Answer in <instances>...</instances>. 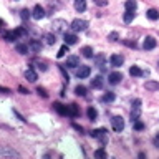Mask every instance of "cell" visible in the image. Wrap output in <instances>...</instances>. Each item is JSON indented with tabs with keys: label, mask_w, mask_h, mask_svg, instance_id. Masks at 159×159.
<instances>
[{
	"label": "cell",
	"mask_w": 159,
	"mask_h": 159,
	"mask_svg": "<svg viewBox=\"0 0 159 159\" xmlns=\"http://www.w3.org/2000/svg\"><path fill=\"white\" fill-rule=\"evenodd\" d=\"M89 134H91V138L98 139V141H99V144H101V146H104V144L108 143V131H106V129H104V128L94 129V131H91Z\"/></svg>",
	"instance_id": "6da1fadb"
},
{
	"label": "cell",
	"mask_w": 159,
	"mask_h": 159,
	"mask_svg": "<svg viewBox=\"0 0 159 159\" xmlns=\"http://www.w3.org/2000/svg\"><path fill=\"white\" fill-rule=\"evenodd\" d=\"M66 27H68V23H66V20H63V18H57V20H53V23H52V28H53L55 33H65L66 32Z\"/></svg>",
	"instance_id": "7a4b0ae2"
},
{
	"label": "cell",
	"mask_w": 159,
	"mask_h": 159,
	"mask_svg": "<svg viewBox=\"0 0 159 159\" xmlns=\"http://www.w3.org/2000/svg\"><path fill=\"white\" fill-rule=\"evenodd\" d=\"M70 28H71L73 32H84V30L88 28V22H86V20H81V18H76V20H73V22H71Z\"/></svg>",
	"instance_id": "3957f363"
},
{
	"label": "cell",
	"mask_w": 159,
	"mask_h": 159,
	"mask_svg": "<svg viewBox=\"0 0 159 159\" xmlns=\"http://www.w3.org/2000/svg\"><path fill=\"white\" fill-rule=\"evenodd\" d=\"M111 126H113V129H114L116 133L123 131V129H124V119H123L121 116H113V119H111Z\"/></svg>",
	"instance_id": "277c9868"
},
{
	"label": "cell",
	"mask_w": 159,
	"mask_h": 159,
	"mask_svg": "<svg viewBox=\"0 0 159 159\" xmlns=\"http://www.w3.org/2000/svg\"><path fill=\"white\" fill-rule=\"evenodd\" d=\"M0 156H10V157H18L20 154L15 151V149H12V148H8V146H0Z\"/></svg>",
	"instance_id": "5b68a950"
},
{
	"label": "cell",
	"mask_w": 159,
	"mask_h": 159,
	"mask_svg": "<svg viewBox=\"0 0 159 159\" xmlns=\"http://www.w3.org/2000/svg\"><path fill=\"white\" fill-rule=\"evenodd\" d=\"M109 61H111V66L119 68L124 63V57H123V55H113V57L109 58Z\"/></svg>",
	"instance_id": "8992f818"
},
{
	"label": "cell",
	"mask_w": 159,
	"mask_h": 159,
	"mask_svg": "<svg viewBox=\"0 0 159 159\" xmlns=\"http://www.w3.org/2000/svg\"><path fill=\"white\" fill-rule=\"evenodd\" d=\"M121 80H123V75L119 71H113V73H109V76H108V81L111 84H118Z\"/></svg>",
	"instance_id": "52a82bcc"
},
{
	"label": "cell",
	"mask_w": 159,
	"mask_h": 159,
	"mask_svg": "<svg viewBox=\"0 0 159 159\" xmlns=\"http://www.w3.org/2000/svg\"><path fill=\"white\" fill-rule=\"evenodd\" d=\"M32 17H33L35 20L43 18V17H45V10H43V7H40V5H35L33 12H32Z\"/></svg>",
	"instance_id": "ba28073f"
},
{
	"label": "cell",
	"mask_w": 159,
	"mask_h": 159,
	"mask_svg": "<svg viewBox=\"0 0 159 159\" xmlns=\"http://www.w3.org/2000/svg\"><path fill=\"white\" fill-rule=\"evenodd\" d=\"M89 73H91V68H89V66H80L76 70V76L78 78H88Z\"/></svg>",
	"instance_id": "9c48e42d"
},
{
	"label": "cell",
	"mask_w": 159,
	"mask_h": 159,
	"mask_svg": "<svg viewBox=\"0 0 159 159\" xmlns=\"http://www.w3.org/2000/svg\"><path fill=\"white\" fill-rule=\"evenodd\" d=\"M129 75H131V76H148L149 71H148V70H146V71H143V70H139L138 66H131Z\"/></svg>",
	"instance_id": "30bf717a"
},
{
	"label": "cell",
	"mask_w": 159,
	"mask_h": 159,
	"mask_svg": "<svg viewBox=\"0 0 159 159\" xmlns=\"http://www.w3.org/2000/svg\"><path fill=\"white\" fill-rule=\"evenodd\" d=\"M25 78H27L30 83H35V81H37V71H35L33 68H27V71H25Z\"/></svg>",
	"instance_id": "8fae6325"
},
{
	"label": "cell",
	"mask_w": 159,
	"mask_h": 159,
	"mask_svg": "<svg viewBox=\"0 0 159 159\" xmlns=\"http://www.w3.org/2000/svg\"><path fill=\"white\" fill-rule=\"evenodd\" d=\"M143 47H144V50H152V48H156V40H154L152 37H146V40H144V43H143Z\"/></svg>",
	"instance_id": "7c38bea8"
},
{
	"label": "cell",
	"mask_w": 159,
	"mask_h": 159,
	"mask_svg": "<svg viewBox=\"0 0 159 159\" xmlns=\"http://www.w3.org/2000/svg\"><path fill=\"white\" fill-rule=\"evenodd\" d=\"M66 66H70V68L80 66V58L78 57H68L66 58Z\"/></svg>",
	"instance_id": "4fadbf2b"
},
{
	"label": "cell",
	"mask_w": 159,
	"mask_h": 159,
	"mask_svg": "<svg viewBox=\"0 0 159 159\" xmlns=\"http://www.w3.org/2000/svg\"><path fill=\"white\" fill-rule=\"evenodd\" d=\"M53 108L57 109V111L61 114V116H68V106H63L61 103H55V104H53Z\"/></svg>",
	"instance_id": "5bb4252c"
},
{
	"label": "cell",
	"mask_w": 159,
	"mask_h": 159,
	"mask_svg": "<svg viewBox=\"0 0 159 159\" xmlns=\"http://www.w3.org/2000/svg\"><path fill=\"white\" fill-rule=\"evenodd\" d=\"M78 42V37L75 33H65V43L66 45H75Z\"/></svg>",
	"instance_id": "9a60e30c"
},
{
	"label": "cell",
	"mask_w": 159,
	"mask_h": 159,
	"mask_svg": "<svg viewBox=\"0 0 159 159\" xmlns=\"http://www.w3.org/2000/svg\"><path fill=\"white\" fill-rule=\"evenodd\" d=\"M146 17L149 20H152V22H156V20H159V12L156 8H149L148 12H146Z\"/></svg>",
	"instance_id": "2e32d148"
},
{
	"label": "cell",
	"mask_w": 159,
	"mask_h": 159,
	"mask_svg": "<svg viewBox=\"0 0 159 159\" xmlns=\"http://www.w3.org/2000/svg\"><path fill=\"white\" fill-rule=\"evenodd\" d=\"M103 84H104L103 76H96V78H93V80H91V86H93V88H96V89L103 88Z\"/></svg>",
	"instance_id": "e0dca14e"
},
{
	"label": "cell",
	"mask_w": 159,
	"mask_h": 159,
	"mask_svg": "<svg viewBox=\"0 0 159 159\" xmlns=\"http://www.w3.org/2000/svg\"><path fill=\"white\" fill-rule=\"evenodd\" d=\"M75 8H76V12H84L86 10V0H75Z\"/></svg>",
	"instance_id": "ac0fdd59"
},
{
	"label": "cell",
	"mask_w": 159,
	"mask_h": 159,
	"mask_svg": "<svg viewBox=\"0 0 159 159\" xmlns=\"http://www.w3.org/2000/svg\"><path fill=\"white\" fill-rule=\"evenodd\" d=\"M80 114V109H78V106L76 104H70L68 106V116H71V118H76Z\"/></svg>",
	"instance_id": "d6986e66"
},
{
	"label": "cell",
	"mask_w": 159,
	"mask_h": 159,
	"mask_svg": "<svg viewBox=\"0 0 159 159\" xmlns=\"http://www.w3.org/2000/svg\"><path fill=\"white\" fill-rule=\"evenodd\" d=\"M139 114H141V106H133V111H131V121H136V119H139Z\"/></svg>",
	"instance_id": "ffe728a7"
},
{
	"label": "cell",
	"mask_w": 159,
	"mask_h": 159,
	"mask_svg": "<svg viewBox=\"0 0 159 159\" xmlns=\"http://www.w3.org/2000/svg\"><path fill=\"white\" fill-rule=\"evenodd\" d=\"M3 38L7 40V42H13V40L18 38V35H17V32H5L3 33Z\"/></svg>",
	"instance_id": "44dd1931"
},
{
	"label": "cell",
	"mask_w": 159,
	"mask_h": 159,
	"mask_svg": "<svg viewBox=\"0 0 159 159\" xmlns=\"http://www.w3.org/2000/svg\"><path fill=\"white\" fill-rule=\"evenodd\" d=\"M146 89H148V91H157V89H159V83H156V81H146Z\"/></svg>",
	"instance_id": "7402d4cb"
},
{
	"label": "cell",
	"mask_w": 159,
	"mask_h": 159,
	"mask_svg": "<svg viewBox=\"0 0 159 159\" xmlns=\"http://www.w3.org/2000/svg\"><path fill=\"white\" fill-rule=\"evenodd\" d=\"M133 18H134V12H131V10H126V12H124V17H123L124 23H131Z\"/></svg>",
	"instance_id": "603a6c76"
},
{
	"label": "cell",
	"mask_w": 159,
	"mask_h": 159,
	"mask_svg": "<svg viewBox=\"0 0 159 159\" xmlns=\"http://www.w3.org/2000/svg\"><path fill=\"white\" fill-rule=\"evenodd\" d=\"M15 48H17V52L18 53H22V55H27V52H28V45H25V43H17V47H15Z\"/></svg>",
	"instance_id": "cb8c5ba5"
},
{
	"label": "cell",
	"mask_w": 159,
	"mask_h": 159,
	"mask_svg": "<svg viewBox=\"0 0 159 159\" xmlns=\"http://www.w3.org/2000/svg\"><path fill=\"white\" fill-rule=\"evenodd\" d=\"M28 47L32 48L33 52H40V50H42V43H40V42H37V40H32Z\"/></svg>",
	"instance_id": "d4e9b609"
},
{
	"label": "cell",
	"mask_w": 159,
	"mask_h": 159,
	"mask_svg": "<svg viewBox=\"0 0 159 159\" xmlns=\"http://www.w3.org/2000/svg\"><path fill=\"white\" fill-rule=\"evenodd\" d=\"M124 7H126V10H131V12H134V10H136V7H138V3L134 2V0H128V2L124 3Z\"/></svg>",
	"instance_id": "484cf974"
},
{
	"label": "cell",
	"mask_w": 159,
	"mask_h": 159,
	"mask_svg": "<svg viewBox=\"0 0 159 159\" xmlns=\"http://www.w3.org/2000/svg\"><path fill=\"white\" fill-rule=\"evenodd\" d=\"M81 53H83L84 58H91V57H93V48H91V47H84V48L81 50Z\"/></svg>",
	"instance_id": "4316f807"
},
{
	"label": "cell",
	"mask_w": 159,
	"mask_h": 159,
	"mask_svg": "<svg viewBox=\"0 0 159 159\" xmlns=\"http://www.w3.org/2000/svg\"><path fill=\"white\" fill-rule=\"evenodd\" d=\"M45 42H47V45H55L57 38H55L53 33H47V35H45Z\"/></svg>",
	"instance_id": "83f0119b"
},
{
	"label": "cell",
	"mask_w": 159,
	"mask_h": 159,
	"mask_svg": "<svg viewBox=\"0 0 159 159\" xmlns=\"http://www.w3.org/2000/svg\"><path fill=\"white\" fill-rule=\"evenodd\" d=\"M86 114H88V118H89V119H93V121H94V119L98 118V111H96V109H94V108H88Z\"/></svg>",
	"instance_id": "f1b7e54d"
},
{
	"label": "cell",
	"mask_w": 159,
	"mask_h": 159,
	"mask_svg": "<svg viewBox=\"0 0 159 159\" xmlns=\"http://www.w3.org/2000/svg\"><path fill=\"white\" fill-rule=\"evenodd\" d=\"M75 93H76L78 96H84V94H86V88H84L83 84H78V86L75 88Z\"/></svg>",
	"instance_id": "f546056e"
},
{
	"label": "cell",
	"mask_w": 159,
	"mask_h": 159,
	"mask_svg": "<svg viewBox=\"0 0 159 159\" xmlns=\"http://www.w3.org/2000/svg\"><path fill=\"white\" fill-rule=\"evenodd\" d=\"M66 53H68V45H66V43H65V45H63V47H61V48H60V50H58V53H57V57H58V58H63V57H65V55H66Z\"/></svg>",
	"instance_id": "4dcf8cb0"
},
{
	"label": "cell",
	"mask_w": 159,
	"mask_h": 159,
	"mask_svg": "<svg viewBox=\"0 0 159 159\" xmlns=\"http://www.w3.org/2000/svg\"><path fill=\"white\" fill-rule=\"evenodd\" d=\"M106 156H108V154H106V151H104L103 148L94 151V157H98V159H103V157H106Z\"/></svg>",
	"instance_id": "1f68e13d"
},
{
	"label": "cell",
	"mask_w": 159,
	"mask_h": 159,
	"mask_svg": "<svg viewBox=\"0 0 159 159\" xmlns=\"http://www.w3.org/2000/svg\"><path fill=\"white\" fill-rule=\"evenodd\" d=\"M101 99L104 103H111V101H114V93H106Z\"/></svg>",
	"instance_id": "d6a6232c"
},
{
	"label": "cell",
	"mask_w": 159,
	"mask_h": 159,
	"mask_svg": "<svg viewBox=\"0 0 159 159\" xmlns=\"http://www.w3.org/2000/svg\"><path fill=\"white\" fill-rule=\"evenodd\" d=\"M94 61H96L98 66L104 68V57H103V55H98V57H94Z\"/></svg>",
	"instance_id": "836d02e7"
},
{
	"label": "cell",
	"mask_w": 159,
	"mask_h": 159,
	"mask_svg": "<svg viewBox=\"0 0 159 159\" xmlns=\"http://www.w3.org/2000/svg\"><path fill=\"white\" fill-rule=\"evenodd\" d=\"M134 129H136V131H143V129H144V123L139 121V119H136V121H134Z\"/></svg>",
	"instance_id": "e575fe53"
},
{
	"label": "cell",
	"mask_w": 159,
	"mask_h": 159,
	"mask_svg": "<svg viewBox=\"0 0 159 159\" xmlns=\"http://www.w3.org/2000/svg\"><path fill=\"white\" fill-rule=\"evenodd\" d=\"M20 17H22L23 20H27V18H30V12H28L27 8H23L22 12H20Z\"/></svg>",
	"instance_id": "d590c367"
},
{
	"label": "cell",
	"mask_w": 159,
	"mask_h": 159,
	"mask_svg": "<svg viewBox=\"0 0 159 159\" xmlns=\"http://www.w3.org/2000/svg\"><path fill=\"white\" fill-rule=\"evenodd\" d=\"M108 38H109V40H111V42H116V40L119 38V35H118L116 32H111V33H109V35H108Z\"/></svg>",
	"instance_id": "8d00e7d4"
},
{
	"label": "cell",
	"mask_w": 159,
	"mask_h": 159,
	"mask_svg": "<svg viewBox=\"0 0 159 159\" xmlns=\"http://www.w3.org/2000/svg\"><path fill=\"white\" fill-rule=\"evenodd\" d=\"M94 3L98 5V7H106L108 5V0H93Z\"/></svg>",
	"instance_id": "74e56055"
},
{
	"label": "cell",
	"mask_w": 159,
	"mask_h": 159,
	"mask_svg": "<svg viewBox=\"0 0 159 159\" xmlns=\"http://www.w3.org/2000/svg\"><path fill=\"white\" fill-rule=\"evenodd\" d=\"M37 93H38V94H42L43 98H47V96H48V94H47V91H45V88H40V86L37 88Z\"/></svg>",
	"instance_id": "f35d334b"
},
{
	"label": "cell",
	"mask_w": 159,
	"mask_h": 159,
	"mask_svg": "<svg viewBox=\"0 0 159 159\" xmlns=\"http://www.w3.org/2000/svg\"><path fill=\"white\" fill-rule=\"evenodd\" d=\"M152 143H154V146H156V148H159V133L156 134V138H154Z\"/></svg>",
	"instance_id": "ab89813d"
},
{
	"label": "cell",
	"mask_w": 159,
	"mask_h": 159,
	"mask_svg": "<svg viewBox=\"0 0 159 159\" xmlns=\"http://www.w3.org/2000/svg\"><path fill=\"white\" fill-rule=\"evenodd\" d=\"M0 93H10V89H8V88H3V86H0Z\"/></svg>",
	"instance_id": "60d3db41"
},
{
	"label": "cell",
	"mask_w": 159,
	"mask_h": 159,
	"mask_svg": "<svg viewBox=\"0 0 159 159\" xmlns=\"http://www.w3.org/2000/svg\"><path fill=\"white\" fill-rule=\"evenodd\" d=\"M124 43H126V45H128V47H133V48H134V47H136V43H134V42H124Z\"/></svg>",
	"instance_id": "b9f144b4"
},
{
	"label": "cell",
	"mask_w": 159,
	"mask_h": 159,
	"mask_svg": "<svg viewBox=\"0 0 159 159\" xmlns=\"http://www.w3.org/2000/svg\"><path fill=\"white\" fill-rule=\"evenodd\" d=\"M73 128H75V129H78V131H80V133H81V131H83V128H81V126H78V124H73Z\"/></svg>",
	"instance_id": "7bdbcfd3"
},
{
	"label": "cell",
	"mask_w": 159,
	"mask_h": 159,
	"mask_svg": "<svg viewBox=\"0 0 159 159\" xmlns=\"http://www.w3.org/2000/svg\"><path fill=\"white\" fill-rule=\"evenodd\" d=\"M18 89H20V91H22V93H23V94H27V93H28V89H25V88H23V86H20V88H18Z\"/></svg>",
	"instance_id": "ee69618b"
},
{
	"label": "cell",
	"mask_w": 159,
	"mask_h": 159,
	"mask_svg": "<svg viewBox=\"0 0 159 159\" xmlns=\"http://www.w3.org/2000/svg\"><path fill=\"white\" fill-rule=\"evenodd\" d=\"M2 25H3V22H2V20H0V27H2Z\"/></svg>",
	"instance_id": "f6af8a7d"
}]
</instances>
